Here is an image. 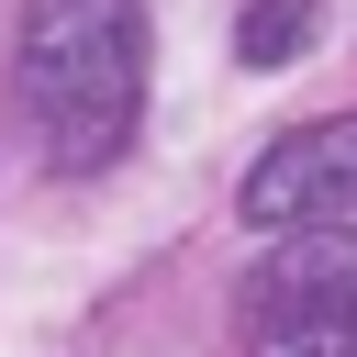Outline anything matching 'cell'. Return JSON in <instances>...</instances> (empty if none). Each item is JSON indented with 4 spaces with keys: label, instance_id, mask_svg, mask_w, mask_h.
<instances>
[{
    "label": "cell",
    "instance_id": "obj_2",
    "mask_svg": "<svg viewBox=\"0 0 357 357\" xmlns=\"http://www.w3.org/2000/svg\"><path fill=\"white\" fill-rule=\"evenodd\" d=\"M245 357H357V223H279L234 290Z\"/></svg>",
    "mask_w": 357,
    "mask_h": 357
},
{
    "label": "cell",
    "instance_id": "obj_1",
    "mask_svg": "<svg viewBox=\"0 0 357 357\" xmlns=\"http://www.w3.org/2000/svg\"><path fill=\"white\" fill-rule=\"evenodd\" d=\"M11 112L45 145V167L100 178L145 123V0H22Z\"/></svg>",
    "mask_w": 357,
    "mask_h": 357
},
{
    "label": "cell",
    "instance_id": "obj_3",
    "mask_svg": "<svg viewBox=\"0 0 357 357\" xmlns=\"http://www.w3.org/2000/svg\"><path fill=\"white\" fill-rule=\"evenodd\" d=\"M234 212H245L257 234H279V223H335V212H357V112H335V123H301V134H279V145H268V156L245 167Z\"/></svg>",
    "mask_w": 357,
    "mask_h": 357
},
{
    "label": "cell",
    "instance_id": "obj_4",
    "mask_svg": "<svg viewBox=\"0 0 357 357\" xmlns=\"http://www.w3.org/2000/svg\"><path fill=\"white\" fill-rule=\"evenodd\" d=\"M312 22H324V0H245L234 56H245V67H290V56L312 45Z\"/></svg>",
    "mask_w": 357,
    "mask_h": 357
}]
</instances>
